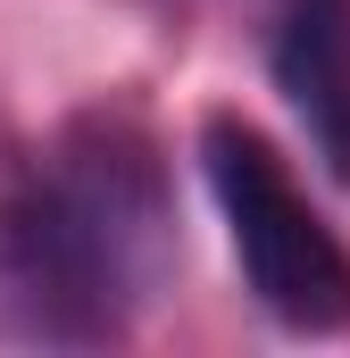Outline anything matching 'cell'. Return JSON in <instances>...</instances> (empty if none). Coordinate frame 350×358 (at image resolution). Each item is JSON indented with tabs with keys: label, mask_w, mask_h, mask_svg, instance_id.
I'll return each instance as SVG.
<instances>
[{
	"label": "cell",
	"mask_w": 350,
	"mask_h": 358,
	"mask_svg": "<svg viewBox=\"0 0 350 358\" xmlns=\"http://www.w3.org/2000/svg\"><path fill=\"white\" fill-rule=\"evenodd\" d=\"M200 167H209L217 217L234 234L251 300L275 325H292V334L350 325V250L309 208V192L284 176V159L267 150V134H251L242 117H209L200 125Z\"/></svg>",
	"instance_id": "cell-2"
},
{
	"label": "cell",
	"mask_w": 350,
	"mask_h": 358,
	"mask_svg": "<svg viewBox=\"0 0 350 358\" xmlns=\"http://www.w3.org/2000/svg\"><path fill=\"white\" fill-rule=\"evenodd\" d=\"M267 67L309 150L350 183V0H267Z\"/></svg>",
	"instance_id": "cell-3"
},
{
	"label": "cell",
	"mask_w": 350,
	"mask_h": 358,
	"mask_svg": "<svg viewBox=\"0 0 350 358\" xmlns=\"http://www.w3.org/2000/svg\"><path fill=\"white\" fill-rule=\"evenodd\" d=\"M175 275V200L159 142L125 108H92L42 142L0 200V308L17 334L117 342Z\"/></svg>",
	"instance_id": "cell-1"
}]
</instances>
